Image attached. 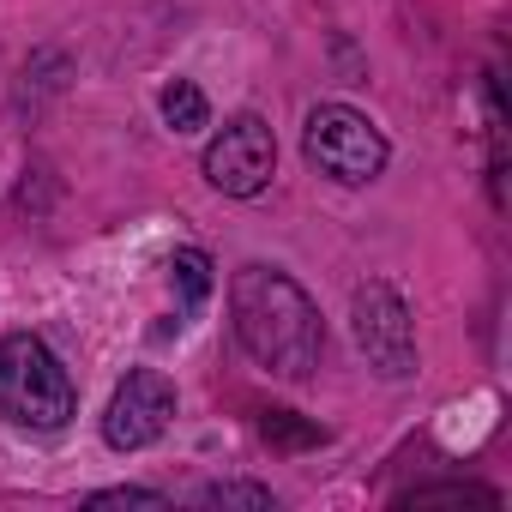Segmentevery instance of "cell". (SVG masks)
<instances>
[{"label":"cell","mask_w":512,"mask_h":512,"mask_svg":"<svg viewBox=\"0 0 512 512\" xmlns=\"http://www.w3.org/2000/svg\"><path fill=\"white\" fill-rule=\"evenodd\" d=\"M229 320H235L241 350L260 368L284 374V380H308L320 368V356H326L320 308L308 302V290L290 272L241 266L235 284H229Z\"/></svg>","instance_id":"6da1fadb"},{"label":"cell","mask_w":512,"mask_h":512,"mask_svg":"<svg viewBox=\"0 0 512 512\" xmlns=\"http://www.w3.org/2000/svg\"><path fill=\"white\" fill-rule=\"evenodd\" d=\"M73 410H79V392L37 332L0 338V416L31 434H61L73 422Z\"/></svg>","instance_id":"7a4b0ae2"},{"label":"cell","mask_w":512,"mask_h":512,"mask_svg":"<svg viewBox=\"0 0 512 512\" xmlns=\"http://www.w3.org/2000/svg\"><path fill=\"white\" fill-rule=\"evenodd\" d=\"M302 151L320 175L344 181V187H368L380 169H386V133L350 109V103H320L308 115V133H302Z\"/></svg>","instance_id":"3957f363"},{"label":"cell","mask_w":512,"mask_h":512,"mask_svg":"<svg viewBox=\"0 0 512 512\" xmlns=\"http://www.w3.org/2000/svg\"><path fill=\"white\" fill-rule=\"evenodd\" d=\"M350 332H356V350L368 356V368H380L386 380L416 374V326L392 284H362L350 296Z\"/></svg>","instance_id":"277c9868"},{"label":"cell","mask_w":512,"mask_h":512,"mask_svg":"<svg viewBox=\"0 0 512 512\" xmlns=\"http://www.w3.org/2000/svg\"><path fill=\"white\" fill-rule=\"evenodd\" d=\"M278 175V139L260 115H235L223 121V133L205 145V181L229 199H253L266 193Z\"/></svg>","instance_id":"5b68a950"},{"label":"cell","mask_w":512,"mask_h":512,"mask_svg":"<svg viewBox=\"0 0 512 512\" xmlns=\"http://www.w3.org/2000/svg\"><path fill=\"white\" fill-rule=\"evenodd\" d=\"M169 416H175V386H169L157 368H133V374L115 386L109 410H103V440H109L115 452H139V446L163 440Z\"/></svg>","instance_id":"8992f818"},{"label":"cell","mask_w":512,"mask_h":512,"mask_svg":"<svg viewBox=\"0 0 512 512\" xmlns=\"http://www.w3.org/2000/svg\"><path fill=\"white\" fill-rule=\"evenodd\" d=\"M163 121H169L175 133H199V127L211 121V109H205V91H199L193 79H175V85H163Z\"/></svg>","instance_id":"52a82bcc"},{"label":"cell","mask_w":512,"mask_h":512,"mask_svg":"<svg viewBox=\"0 0 512 512\" xmlns=\"http://www.w3.org/2000/svg\"><path fill=\"white\" fill-rule=\"evenodd\" d=\"M260 434H266L272 446H320V440H326V428L296 422V410H272V416L260 422Z\"/></svg>","instance_id":"ba28073f"},{"label":"cell","mask_w":512,"mask_h":512,"mask_svg":"<svg viewBox=\"0 0 512 512\" xmlns=\"http://www.w3.org/2000/svg\"><path fill=\"white\" fill-rule=\"evenodd\" d=\"M169 272H175V284H181V296H187V308L211 290V260H205V253L199 247H181L175 253V260H169Z\"/></svg>","instance_id":"9c48e42d"},{"label":"cell","mask_w":512,"mask_h":512,"mask_svg":"<svg viewBox=\"0 0 512 512\" xmlns=\"http://www.w3.org/2000/svg\"><path fill=\"white\" fill-rule=\"evenodd\" d=\"M205 506H253V512H272V488H253V482H211Z\"/></svg>","instance_id":"30bf717a"},{"label":"cell","mask_w":512,"mask_h":512,"mask_svg":"<svg viewBox=\"0 0 512 512\" xmlns=\"http://www.w3.org/2000/svg\"><path fill=\"white\" fill-rule=\"evenodd\" d=\"M91 506H163V494L157 488H103V494H91Z\"/></svg>","instance_id":"8fae6325"}]
</instances>
